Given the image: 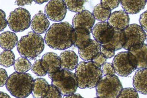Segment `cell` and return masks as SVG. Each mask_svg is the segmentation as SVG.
I'll return each mask as SVG.
<instances>
[{
	"instance_id": "obj_1",
	"label": "cell",
	"mask_w": 147,
	"mask_h": 98,
	"mask_svg": "<svg viewBox=\"0 0 147 98\" xmlns=\"http://www.w3.org/2000/svg\"><path fill=\"white\" fill-rule=\"evenodd\" d=\"M46 43L54 50H64L74 45L76 39L75 30L67 22L55 23L46 33Z\"/></svg>"
},
{
	"instance_id": "obj_2",
	"label": "cell",
	"mask_w": 147,
	"mask_h": 98,
	"mask_svg": "<svg viewBox=\"0 0 147 98\" xmlns=\"http://www.w3.org/2000/svg\"><path fill=\"white\" fill-rule=\"evenodd\" d=\"M76 76L80 89L94 88L102 77V67L92 61L80 62L76 69Z\"/></svg>"
},
{
	"instance_id": "obj_3",
	"label": "cell",
	"mask_w": 147,
	"mask_h": 98,
	"mask_svg": "<svg viewBox=\"0 0 147 98\" xmlns=\"http://www.w3.org/2000/svg\"><path fill=\"white\" fill-rule=\"evenodd\" d=\"M34 82V78L30 74L14 72L9 76L6 88L15 98H26L32 93Z\"/></svg>"
},
{
	"instance_id": "obj_4",
	"label": "cell",
	"mask_w": 147,
	"mask_h": 98,
	"mask_svg": "<svg viewBox=\"0 0 147 98\" xmlns=\"http://www.w3.org/2000/svg\"><path fill=\"white\" fill-rule=\"evenodd\" d=\"M45 47L43 38L34 32H29L22 37L17 44V49L22 57L34 60L42 53Z\"/></svg>"
},
{
	"instance_id": "obj_5",
	"label": "cell",
	"mask_w": 147,
	"mask_h": 98,
	"mask_svg": "<svg viewBox=\"0 0 147 98\" xmlns=\"http://www.w3.org/2000/svg\"><path fill=\"white\" fill-rule=\"evenodd\" d=\"M48 76L52 80V84L55 86L64 96L73 94L78 87V82L75 74L70 71L61 69Z\"/></svg>"
},
{
	"instance_id": "obj_6",
	"label": "cell",
	"mask_w": 147,
	"mask_h": 98,
	"mask_svg": "<svg viewBox=\"0 0 147 98\" xmlns=\"http://www.w3.org/2000/svg\"><path fill=\"white\" fill-rule=\"evenodd\" d=\"M122 89V83L116 75L102 76L96 87L97 97L100 98H117Z\"/></svg>"
},
{
	"instance_id": "obj_7",
	"label": "cell",
	"mask_w": 147,
	"mask_h": 98,
	"mask_svg": "<svg viewBox=\"0 0 147 98\" xmlns=\"http://www.w3.org/2000/svg\"><path fill=\"white\" fill-rule=\"evenodd\" d=\"M112 64L116 73L122 77L129 76L137 69L136 57L129 51L117 53L114 58Z\"/></svg>"
},
{
	"instance_id": "obj_8",
	"label": "cell",
	"mask_w": 147,
	"mask_h": 98,
	"mask_svg": "<svg viewBox=\"0 0 147 98\" xmlns=\"http://www.w3.org/2000/svg\"><path fill=\"white\" fill-rule=\"evenodd\" d=\"M31 16L25 8H17L10 12L7 19V25L15 32H23L31 25Z\"/></svg>"
},
{
	"instance_id": "obj_9",
	"label": "cell",
	"mask_w": 147,
	"mask_h": 98,
	"mask_svg": "<svg viewBox=\"0 0 147 98\" xmlns=\"http://www.w3.org/2000/svg\"><path fill=\"white\" fill-rule=\"evenodd\" d=\"M126 42L123 48L129 50L144 43L147 35L145 31L139 25L131 24L124 30Z\"/></svg>"
},
{
	"instance_id": "obj_10",
	"label": "cell",
	"mask_w": 147,
	"mask_h": 98,
	"mask_svg": "<svg viewBox=\"0 0 147 98\" xmlns=\"http://www.w3.org/2000/svg\"><path fill=\"white\" fill-rule=\"evenodd\" d=\"M67 8L63 1H50L45 7V12L52 21L60 22L65 18Z\"/></svg>"
},
{
	"instance_id": "obj_11",
	"label": "cell",
	"mask_w": 147,
	"mask_h": 98,
	"mask_svg": "<svg viewBox=\"0 0 147 98\" xmlns=\"http://www.w3.org/2000/svg\"><path fill=\"white\" fill-rule=\"evenodd\" d=\"M92 33L96 41L102 45L111 40L114 34V28L108 22H100L94 26Z\"/></svg>"
},
{
	"instance_id": "obj_12",
	"label": "cell",
	"mask_w": 147,
	"mask_h": 98,
	"mask_svg": "<svg viewBox=\"0 0 147 98\" xmlns=\"http://www.w3.org/2000/svg\"><path fill=\"white\" fill-rule=\"evenodd\" d=\"M95 18L93 14L88 10H84L78 13L74 16L72 24L74 28H83L90 33L95 22Z\"/></svg>"
},
{
	"instance_id": "obj_13",
	"label": "cell",
	"mask_w": 147,
	"mask_h": 98,
	"mask_svg": "<svg viewBox=\"0 0 147 98\" xmlns=\"http://www.w3.org/2000/svg\"><path fill=\"white\" fill-rule=\"evenodd\" d=\"M41 65L47 73H54L61 69L59 56L54 53L44 54L41 59Z\"/></svg>"
},
{
	"instance_id": "obj_14",
	"label": "cell",
	"mask_w": 147,
	"mask_h": 98,
	"mask_svg": "<svg viewBox=\"0 0 147 98\" xmlns=\"http://www.w3.org/2000/svg\"><path fill=\"white\" fill-rule=\"evenodd\" d=\"M108 23L115 29L124 30L129 25V17L124 10L116 11L110 15Z\"/></svg>"
},
{
	"instance_id": "obj_15",
	"label": "cell",
	"mask_w": 147,
	"mask_h": 98,
	"mask_svg": "<svg viewBox=\"0 0 147 98\" xmlns=\"http://www.w3.org/2000/svg\"><path fill=\"white\" fill-rule=\"evenodd\" d=\"M61 69L68 71H73L78 65L79 58L73 51H65L59 55Z\"/></svg>"
},
{
	"instance_id": "obj_16",
	"label": "cell",
	"mask_w": 147,
	"mask_h": 98,
	"mask_svg": "<svg viewBox=\"0 0 147 98\" xmlns=\"http://www.w3.org/2000/svg\"><path fill=\"white\" fill-rule=\"evenodd\" d=\"M102 45L95 40H91L90 43L84 49H78L80 58L85 62L92 61L98 53H100Z\"/></svg>"
},
{
	"instance_id": "obj_17",
	"label": "cell",
	"mask_w": 147,
	"mask_h": 98,
	"mask_svg": "<svg viewBox=\"0 0 147 98\" xmlns=\"http://www.w3.org/2000/svg\"><path fill=\"white\" fill-rule=\"evenodd\" d=\"M49 26L50 22L47 16L40 12L35 14L31 21L32 30L39 34L47 31Z\"/></svg>"
},
{
	"instance_id": "obj_18",
	"label": "cell",
	"mask_w": 147,
	"mask_h": 98,
	"mask_svg": "<svg viewBox=\"0 0 147 98\" xmlns=\"http://www.w3.org/2000/svg\"><path fill=\"white\" fill-rule=\"evenodd\" d=\"M133 85L137 92L147 95V68L136 72L133 78Z\"/></svg>"
},
{
	"instance_id": "obj_19",
	"label": "cell",
	"mask_w": 147,
	"mask_h": 98,
	"mask_svg": "<svg viewBox=\"0 0 147 98\" xmlns=\"http://www.w3.org/2000/svg\"><path fill=\"white\" fill-rule=\"evenodd\" d=\"M126 42L125 33L124 30L114 28V34L111 40L107 43L102 46L114 51H118L123 48Z\"/></svg>"
},
{
	"instance_id": "obj_20",
	"label": "cell",
	"mask_w": 147,
	"mask_h": 98,
	"mask_svg": "<svg viewBox=\"0 0 147 98\" xmlns=\"http://www.w3.org/2000/svg\"><path fill=\"white\" fill-rule=\"evenodd\" d=\"M129 52L136 57L137 69L147 68V44L144 43L131 49Z\"/></svg>"
},
{
	"instance_id": "obj_21",
	"label": "cell",
	"mask_w": 147,
	"mask_h": 98,
	"mask_svg": "<svg viewBox=\"0 0 147 98\" xmlns=\"http://www.w3.org/2000/svg\"><path fill=\"white\" fill-rule=\"evenodd\" d=\"M49 89L50 85L46 80L43 78H36L34 80L32 95L34 98H44Z\"/></svg>"
},
{
	"instance_id": "obj_22",
	"label": "cell",
	"mask_w": 147,
	"mask_h": 98,
	"mask_svg": "<svg viewBox=\"0 0 147 98\" xmlns=\"http://www.w3.org/2000/svg\"><path fill=\"white\" fill-rule=\"evenodd\" d=\"M18 37L12 32L7 31L0 35V45L1 48L5 50L13 49L18 43Z\"/></svg>"
},
{
	"instance_id": "obj_23",
	"label": "cell",
	"mask_w": 147,
	"mask_h": 98,
	"mask_svg": "<svg viewBox=\"0 0 147 98\" xmlns=\"http://www.w3.org/2000/svg\"><path fill=\"white\" fill-rule=\"evenodd\" d=\"M146 1H122L121 5L124 10L129 14H135L144 9Z\"/></svg>"
},
{
	"instance_id": "obj_24",
	"label": "cell",
	"mask_w": 147,
	"mask_h": 98,
	"mask_svg": "<svg viewBox=\"0 0 147 98\" xmlns=\"http://www.w3.org/2000/svg\"><path fill=\"white\" fill-rule=\"evenodd\" d=\"M76 39L74 46L78 49H84L90 43V33L83 28H77L75 30Z\"/></svg>"
},
{
	"instance_id": "obj_25",
	"label": "cell",
	"mask_w": 147,
	"mask_h": 98,
	"mask_svg": "<svg viewBox=\"0 0 147 98\" xmlns=\"http://www.w3.org/2000/svg\"><path fill=\"white\" fill-rule=\"evenodd\" d=\"M112 10L102 5L101 3L98 4L94 7L93 14L96 20L101 22H105L109 20L111 14Z\"/></svg>"
},
{
	"instance_id": "obj_26",
	"label": "cell",
	"mask_w": 147,
	"mask_h": 98,
	"mask_svg": "<svg viewBox=\"0 0 147 98\" xmlns=\"http://www.w3.org/2000/svg\"><path fill=\"white\" fill-rule=\"evenodd\" d=\"M14 67L16 72L26 73L32 69V63L27 58L23 57H20L15 60Z\"/></svg>"
},
{
	"instance_id": "obj_27",
	"label": "cell",
	"mask_w": 147,
	"mask_h": 98,
	"mask_svg": "<svg viewBox=\"0 0 147 98\" xmlns=\"http://www.w3.org/2000/svg\"><path fill=\"white\" fill-rule=\"evenodd\" d=\"M15 55L10 50H5L0 55V64L5 67H9L15 63Z\"/></svg>"
},
{
	"instance_id": "obj_28",
	"label": "cell",
	"mask_w": 147,
	"mask_h": 98,
	"mask_svg": "<svg viewBox=\"0 0 147 98\" xmlns=\"http://www.w3.org/2000/svg\"><path fill=\"white\" fill-rule=\"evenodd\" d=\"M86 1H65V4L69 10L74 12H80L84 10V3Z\"/></svg>"
},
{
	"instance_id": "obj_29",
	"label": "cell",
	"mask_w": 147,
	"mask_h": 98,
	"mask_svg": "<svg viewBox=\"0 0 147 98\" xmlns=\"http://www.w3.org/2000/svg\"><path fill=\"white\" fill-rule=\"evenodd\" d=\"M117 98H139L137 91L132 88L123 89Z\"/></svg>"
},
{
	"instance_id": "obj_30",
	"label": "cell",
	"mask_w": 147,
	"mask_h": 98,
	"mask_svg": "<svg viewBox=\"0 0 147 98\" xmlns=\"http://www.w3.org/2000/svg\"><path fill=\"white\" fill-rule=\"evenodd\" d=\"M32 71L38 76H45L47 74L41 65V59H38L34 62L32 66Z\"/></svg>"
},
{
	"instance_id": "obj_31",
	"label": "cell",
	"mask_w": 147,
	"mask_h": 98,
	"mask_svg": "<svg viewBox=\"0 0 147 98\" xmlns=\"http://www.w3.org/2000/svg\"><path fill=\"white\" fill-rule=\"evenodd\" d=\"M62 94L54 85H50V89L44 98H62Z\"/></svg>"
},
{
	"instance_id": "obj_32",
	"label": "cell",
	"mask_w": 147,
	"mask_h": 98,
	"mask_svg": "<svg viewBox=\"0 0 147 98\" xmlns=\"http://www.w3.org/2000/svg\"><path fill=\"white\" fill-rule=\"evenodd\" d=\"M102 74L105 75H115V71L114 68L112 63L107 62L104 64L102 66Z\"/></svg>"
},
{
	"instance_id": "obj_33",
	"label": "cell",
	"mask_w": 147,
	"mask_h": 98,
	"mask_svg": "<svg viewBox=\"0 0 147 98\" xmlns=\"http://www.w3.org/2000/svg\"><path fill=\"white\" fill-rule=\"evenodd\" d=\"M120 3L119 1H101L100 3L102 5L110 10H112L118 7Z\"/></svg>"
},
{
	"instance_id": "obj_34",
	"label": "cell",
	"mask_w": 147,
	"mask_h": 98,
	"mask_svg": "<svg viewBox=\"0 0 147 98\" xmlns=\"http://www.w3.org/2000/svg\"><path fill=\"white\" fill-rule=\"evenodd\" d=\"M107 60V58L102 53H100L92 59V61L102 67L105 63Z\"/></svg>"
},
{
	"instance_id": "obj_35",
	"label": "cell",
	"mask_w": 147,
	"mask_h": 98,
	"mask_svg": "<svg viewBox=\"0 0 147 98\" xmlns=\"http://www.w3.org/2000/svg\"><path fill=\"white\" fill-rule=\"evenodd\" d=\"M100 53H102L108 59L112 58L113 57L115 53V51L114 50H110L109 49L105 48L103 46H101Z\"/></svg>"
},
{
	"instance_id": "obj_36",
	"label": "cell",
	"mask_w": 147,
	"mask_h": 98,
	"mask_svg": "<svg viewBox=\"0 0 147 98\" xmlns=\"http://www.w3.org/2000/svg\"><path fill=\"white\" fill-rule=\"evenodd\" d=\"M139 23L141 27L146 32H147V10L143 12L140 15L139 18Z\"/></svg>"
},
{
	"instance_id": "obj_37",
	"label": "cell",
	"mask_w": 147,
	"mask_h": 98,
	"mask_svg": "<svg viewBox=\"0 0 147 98\" xmlns=\"http://www.w3.org/2000/svg\"><path fill=\"white\" fill-rule=\"evenodd\" d=\"M1 87H3L7 83L8 76L7 72L3 69H1Z\"/></svg>"
},
{
	"instance_id": "obj_38",
	"label": "cell",
	"mask_w": 147,
	"mask_h": 98,
	"mask_svg": "<svg viewBox=\"0 0 147 98\" xmlns=\"http://www.w3.org/2000/svg\"><path fill=\"white\" fill-rule=\"evenodd\" d=\"M1 31L2 32L6 28L7 25L6 19H5V14L3 10L1 9Z\"/></svg>"
},
{
	"instance_id": "obj_39",
	"label": "cell",
	"mask_w": 147,
	"mask_h": 98,
	"mask_svg": "<svg viewBox=\"0 0 147 98\" xmlns=\"http://www.w3.org/2000/svg\"><path fill=\"white\" fill-rule=\"evenodd\" d=\"M32 2V1H16L15 3L16 5L23 7L25 5H31Z\"/></svg>"
},
{
	"instance_id": "obj_40",
	"label": "cell",
	"mask_w": 147,
	"mask_h": 98,
	"mask_svg": "<svg viewBox=\"0 0 147 98\" xmlns=\"http://www.w3.org/2000/svg\"><path fill=\"white\" fill-rule=\"evenodd\" d=\"M63 98H84L79 94H73L63 97Z\"/></svg>"
},
{
	"instance_id": "obj_41",
	"label": "cell",
	"mask_w": 147,
	"mask_h": 98,
	"mask_svg": "<svg viewBox=\"0 0 147 98\" xmlns=\"http://www.w3.org/2000/svg\"><path fill=\"white\" fill-rule=\"evenodd\" d=\"M0 98H11L10 96H9L7 93L3 92H1L0 93Z\"/></svg>"
},
{
	"instance_id": "obj_42",
	"label": "cell",
	"mask_w": 147,
	"mask_h": 98,
	"mask_svg": "<svg viewBox=\"0 0 147 98\" xmlns=\"http://www.w3.org/2000/svg\"><path fill=\"white\" fill-rule=\"evenodd\" d=\"M34 2L36 3L41 5V4H43L44 3H46V2H48V1H34Z\"/></svg>"
},
{
	"instance_id": "obj_43",
	"label": "cell",
	"mask_w": 147,
	"mask_h": 98,
	"mask_svg": "<svg viewBox=\"0 0 147 98\" xmlns=\"http://www.w3.org/2000/svg\"><path fill=\"white\" fill-rule=\"evenodd\" d=\"M99 98V97H95V98Z\"/></svg>"
},
{
	"instance_id": "obj_44",
	"label": "cell",
	"mask_w": 147,
	"mask_h": 98,
	"mask_svg": "<svg viewBox=\"0 0 147 98\" xmlns=\"http://www.w3.org/2000/svg\"><path fill=\"white\" fill-rule=\"evenodd\" d=\"M146 40H147V37H146Z\"/></svg>"
},
{
	"instance_id": "obj_45",
	"label": "cell",
	"mask_w": 147,
	"mask_h": 98,
	"mask_svg": "<svg viewBox=\"0 0 147 98\" xmlns=\"http://www.w3.org/2000/svg\"></svg>"
}]
</instances>
